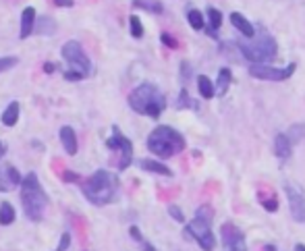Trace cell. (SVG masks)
I'll return each instance as SVG.
<instances>
[{
    "mask_svg": "<svg viewBox=\"0 0 305 251\" xmlns=\"http://www.w3.org/2000/svg\"><path fill=\"white\" fill-rule=\"evenodd\" d=\"M129 106L137 114L149 116V118H158L162 110L166 108V98L164 94L154 86V83H139V86L129 94Z\"/></svg>",
    "mask_w": 305,
    "mask_h": 251,
    "instance_id": "cell-1",
    "label": "cell"
},
{
    "mask_svg": "<svg viewBox=\"0 0 305 251\" xmlns=\"http://www.w3.org/2000/svg\"><path fill=\"white\" fill-rule=\"evenodd\" d=\"M21 203H23V212L29 220L40 222L44 218L46 205H48V195L40 185L35 173H29L27 177H23L21 183Z\"/></svg>",
    "mask_w": 305,
    "mask_h": 251,
    "instance_id": "cell-2",
    "label": "cell"
},
{
    "mask_svg": "<svg viewBox=\"0 0 305 251\" xmlns=\"http://www.w3.org/2000/svg\"><path fill=\"white\" fill-rule=\"evenodd\" d=\"M119 193V179L108 171H96L83 183V195L94 205H108Z\"/></svg>",
    "mask_w": 305,
    "mask_h": 251,
    "instance_id": "cell-3",
    "label": "cell"
},
{
    "mask_svg": "<svg viewBox=\"0 0 305 251\" xmlns=\"http://www.w3.org/2000/svg\"><path fill=\"white\" fill-rule=\"evenodd\" d=\"M185 145V137L168 124H160L147 137V150L158 158H172L179 152H183Z\"/></svg>",
    "mask_w": 305,
    "mask_h": 251,
    "instance_id": "cell-4",
    "label": "cell"
},
{
    "mask_svg": "<svg viewBox=\"0 0 305 251\" xmlns=\"http://www.w3.org/2000/svg\"><path fill=\"white\" fill-rule=\"evenodd\" d=\"M237 46L241 50V54L251 60V65H266L276 58L278 46L274 37L270 35H259V37H247V39H239Z\"/></svg>",
    "mask_w": 305,
    "mask_h": 251,
    "instance_id": "cell-5",
    "label": "cell"
},
{
    "mask_svg": "<svg viewBox=\"0 0 305 251\" xmlns=\"http://www.w3.org/2000/svg\"><path fill=\"white\" fill-rule=\"evenodd\" d=\"M60 54H62V58H64L67 65H69V71L81 75L83 79L92 75V60L88 58L83 46L79 44L77 39H69L67 44L62 46Z\"/></svg>",
    "mask_w": 305,
    "mask_h": 251,
    "instance_id": "cell-6",
    "label": "cell"
},
{
    "mask_svg": "<svg viewBox=\"0 0 305 251\" xmlns=\"http://www.w3.org/2000/svg\"><path fill=\"white\" fill-rule=\"evenodd\" d=\"M106 145L112 152H119V171H127L133 162V143L129 141V137H125L119 127H112V135L106 139Z\"/></svg>",
    "mask_w": 305,
    "mask_h": 251,
    "instance_id": "cell-7",
    "label": "cell"
},
{
    "mask_svg": "<svg viewBox=\"0 0 305 251\" xmlns=\"http://www.w3.org/2000/svg\"><path fill=\"white\" fill-rule=\"evenodd\" d=\"M185 237L195 239L198 245H200L202 249H206V251H214V247H216V237H214V233L210 231V222L204 220V218H198V216L187 224Z\"/></svg>",
    "mask_w": 305,
    "mask_h": 251,
    "instance_id": "cell-8",
    "label": "cell"
},
{
    "mask_svg": "<svg viewBox=\"0 0 305 251\" xmlns=\"http://www.w3.org/2000/svg\"><path fill=\"white\" fill-rule=\"evenodd\" d=\"M295 69H297L295 62H291L285 69L270 67V65H251L249 67V75L255 77V79H264V81H285V79H289L295 73Z\"/></svg>",
    "mask_w": 305,
    "mask_h": 251,
    "instance_id": "cell-9",
    "label": "cell"
},
{
    "mask_svg": "<svg viewBox=\"0 0 305 251\" xmlns=\"http://www.w3.org/2000/svg\"><path fill=\"white\" fill-rule=\"evenodd\" d=\"M220 239H222V243H224V247H226L228 251H247L243 233H241L235 224H231V222L222 224V228H220Z\"/></svg>",
    "mask_w": 305,
    "mask_h": 251,
    "instance_id": "cell-10",
    "label": "cell"
},
{
    "mask_svg": "<svg viewBox=\"0 0 305 251\" xmlns=\"http://www.w3.org/2000/svg\"><path fill=\"white\" fill-rule=\"evenodd\" d=\"M285 191L289 197V207L291 214L297 222H305V193L297 189V185L293 183H285Z\"/></svg>",
    "mask_w": 305,
    "mask_h": 251,
    "instance_id": "cell-11",
    "label": "cell"
},
{
    "mask_svg": "<svg viewBox=\"0 0 305 251\" xmlns=\"http://www.w3.org/2000/svg\"><path fill=\"white\" fill-rule=\"evenodd\" d=\"M21 183H23V177L19 175L15 166H5V169L0 171V191H11L13 187H17Z\"/></svg>",
    "mask_w": 305,
    "mask_h": 251,
    "instance_id": "cell-12",
    "label": "cell"
},
{
    "mask_svg": "<svg viewBox=\"0 0 305 251\" xmlns=\"http://www.w3.org/2000/svg\"><path fill=\"white\" fill-rule=\"evenodd\" d=\"M58 137H60V143H62V148H64V152H67L69 156L77 154V133H75L73 127H69V124L60 127Z\"/></svg>",
    "mask_w": 305,
    "mask_h": 251,
    "instance_id": "cell-13",
    "label": "cell"
},
{
    "mask_svg": "<svg viewBox=\"0 0 305 251\" xmlns=\"http://www.w3.org/2000/svg\"><path fill=\"white\" fill-rule=\"evenodd\" d=\"M35 23H37V15H35V9L33 7H27L23 9L21 13V39H27L33 31H35Z\"/></svg>",
    "mask_w": 305,
    "mask_h": 251,
    "instance_id": "cell-14",
    "label": "cell"
},
{
    "mask_svg": "<svg viewBox=\"0 0 305 251\" xmlns=\"http://www.w3.org/2000/svg\"><path fill=\"white\" fill-rule=\"evenodd\" d=\"M139 166L147 173H154V175H162V177H172V171L168 169L166 164L158 162V160H151V158H143L139 160Z\"/></svg>",
    "mask_w": 305,
    "mask_h": 251,
    "instance_id": "cell-15",
    "label": "cell"
},
{
    "mask_svg": "<svg viewBox=\"0 0 305 251\" xmlns=\"http://www.w3.org/2000/svg\"><path fill=\"white\" fill-rule=\"evenodd\" d=\"M19 112H21L19 102H11V104L5 108V112H3V116H0V120H3L5 127H15L17 120H19Z\"/></svg>",
    "mask_w": 305,
    "mask_h": 251,
    "instance_id": "cell-16",
    "label": "cell"
},
{
    "mask_svg": "<svg viewBox=\"0 0 305 251\" xmlns=\"http://www.w3.org/2000/svg\"><path fill=\"white\" fill-rule=\"evenodd\" d=\"M231 21H233V25H235L245 37H255V29H253V25H251L241 13H233V15H231Z\"/></svg>",
    "mask_w": 305,
    "mask_h": 251,
    "instance_id": "cell-17",
    "label": "cell"
},
{
    "mask_svg": "<svg viewBox=\"0 0 305 251\" xmlns=\"http://www.w3.org/2000/svg\"><path fill=\"white\" fill-rule=\"evenodd\" d=\"M291 139L285 135V133H278L276 137H274V152H276V156L278 158H289L291 156Z\"/></svg>",
    "mask_w": 305,
    "mask_h": 251,
    "instance_id": "cell-18",
    "label": "cell"
},
{
    "mask_svg": "<svg viewBox=\"0 0 305 251\" xmlns=\"http://www.w3.org/2000/svg\"><path fill=\"white\" fill-rule=\"evenodd\" d=\"M231 81H233V73H231V69L222 67V69L218 71V79H216V92H218L220 96H224L226 90H228V86H231Z\"/></svg>",
    "mask_w": 305,
    "mask_h": 251,
    "instance_id": "cell-19",
    "label": "cell"
},
{
    "mask_svg": "<svg viewBox=\"0 0 305 251\" xmlns=\"http://www.w3.org/2000/svg\"><path fill=\"white\" fill-rule=\"evenodd\" d=\"M257 197H259V203L264 205V210H268V212H276V210H278V199H276V195H274L272 191L259 189Z\"/></svg>",
    "mask_w": 305,
    "mask_h": 251,
    "instance_id": "cell-20",
    "label": "cell"
},
{
    "mask_svg": "<svg viewBox=\"0 0 305 251\" xmlns=\"http://www.w3.org/2000/svg\"><path fill=\"white\" fill-rule=\"evenodd\" d=\"M15 207H13V203H9V201H3L0 203V224L3 226H9V224H13L15 222Z\"/></svg>",
    "mask_w": 305,
    "mask_h": 251,
    "instance_id": "cell-21",
    "label": "cell"
},
{
    "mask_svg": "<svg viewBox=\"0 0 305 251\" xmlns=\"http://www.w3.org/2000/svg\"><path fill=\"white\" fill-rule=\"evenodd\" d=\"M198 90H200L202 98H206V100L214 98V94H216V88L212 86V81H210L206 75H200V77H198Z\"/></svg>",
    "mask_w": 305,
    "mask_h": 251,
    "instance_id": "cell-22",
    "label": "cell"
},
{
    "mask_svg": "<svg viewBox=\"0 0 305 251\" xmlns=\"http://www.w3.org/2000/svg\"><path fill=\"white\" fill-rule=\"evenodd\" d=\"M56 31V23H54V19H50V17H42L40 21L35 23V33H40V35H52Z\"/></svg>",
    "mask_w": 305,
    "mask_h": 251,
    "instance_id": "cell-23",
    "label": "cell"
},
{
    "mask_svg": "<svg viewBox=\"0 0 305 251\" xmlns=\"http://www.w3.org/2000/svg\"><path fill=\"white\" fill-rule=\"evenodd\" d=\"M133 5H135V7H141V9L149 11V13H156V15L164 11V7H162L160 0H133Z\"/></svg>",
    "mask_w": 305,
    "mask_h": 251,
    "instance_id": "cell-24",
    "label": "cell"
},
{
    "mask_svg": "<svg viewBox=\"0 0 305 251\" xmlns=\"http://www.w3.org/2000/svg\"><path fill=\"white\" fill-rule=\"evenodd\" d=\"M187 19H189V25H191L193 29H206V21H204V15L202 11L198 9H191L187 13Z\"/></svg>",
    "mask_w": 305,
    "mask_h": 251,
    "instance_id": "cell-25",
    "label": "cell"
},
{
    "mask_svg": "<svg viewBox=\"0 0 305 251\" xmlns=\"http://www.w3.org/2000/svg\"><path fill=\"white\" fill-rule=\"evenodd\" d=\"M208 21H210L208 33H210L212 37H216V35H214V29H218V27L222 25V15H220V11H218V9H208Z\"/></svg>",
    "mask_w": 305,
    "mask_h": 251,
    "instance_id": "cell-26",
    "label": "cell"
},
{
    "mask_svg": "<svg viewBox=\"0 0 305 251\" xmlns=\"http://www.w3.org/2000/svg\"><path fill=\"white\" fill-rule=\"evenodd\" d=\"M129 29H131V35L137 37V39L143 35V25H141V19L137 15H131L129 17Z\"/></svg>",
    "mask_w": 305,
    "mask_h": 251,
    "instance_id": "cell-27",
    "label": "cell"
},
{
    "mask_svg": "<svg viewBox=\"0 0 305 251\" xmlns=\"http://www.w3.org/2000/svg\"><path fill=\"white\" fill-rule=\"evenodd\" d=\"M303 135H305V124H295V127H291V129L287 131V137L291 139V143L301 141Z\"/></svg>",
    "mask_w": 305,
    "mask_h": 251,
    "instance_id": "cell-28",
    "label": "cell"
},
{
    "mask_svg": "<svg viewBox=\"0 0 305 251\" xmlns=\"http://www.w3.org/2000/svg\"><path fill=\"white\" fill-rule=\"evenodd\" d=\"M177 108H179V110H183V108H195V102L189 98V94H187L185 88L181 90V96H179V100H177Z\"/></svg>",
    "mask_w": 305,
    "mask_h": 251,
    "instance_id": "cell-29",
    "label": "cell"
},
{
    "mask_svg": "<svg viewBox=\"0 0 305 251\" xmlns=\"http://www.w3.org/2000/svg\"><path fill=\"white\" fill-rule=\"evenodd\" d=\"M17 62H19L17 56H5V58H0V73H5V71H9V69H13Z\"/></svg>",
    "mask_w": 305,
    "mask_h": 251,
    "instance_id": "cell-30",
    "label": "cell"
},
{
    "mask_svg": "<svg viewBox=\"0 0 305 251\" xmlns=\"http://www.w3.org/2000/svg\"><path fill=\"white\" fill-rule=\"evenodd\" d=\"M168 214H170L177 222H185V214L181 212V207H179V205H168Z\"/></svg>",
    "mask_w": 305,
    "mask_h": 251,
    "instance_id": "cell-31",
    "label": "cell"
},
{
    "mask_svg": "<svg viewBox=\"0 0 305 251\" xmlns=\"http://www.w3.org/2000/svg\"><path fill=\"white\" fill-rule=\"evenodd\" d=\"M160 39H162V44H164V46H168V48H177V46H179V41H177L170 33H162V35H160Z\"/></svg>",
    "mask_w": 305,
    "mask_h": 251,
    "instance_id": "cell-32",
    "label": "cell"
},
{
    "mask_svg": "<svg viewBox=\"0 0 305 251\" xmlns=\"http://www.w3.org/2000/svg\"><path fill=\"white\" fill-rule=\"evenodd\" d=\"M69 245H71V235H69V233H64V235L60 237V243H58L56 251H67V249H69Z\"/></svg>",
    "mask_w": 305,
    "mask_h": 251,
    "instance_id": "cell-33",
    "label": "cell"
},
{
    "mask_svg": "<svg viewBox=\"0 0 305 251\" xmlns=\"http://www.w3.org/2000/svg\"><path fill=\"white\" fill-rule=\"evenodd\" d=\"M62 181H67V183H79L81 179H79V175H75V173H71V171H64V173H62Z\"/></svg>",
    "mask_w": 305,
    "mask_h": 251,
    "instance_id": "cell-34",
    "label": "cell"
},
{
    "mask_svg": "<svg viewBox=\"0 0 305 251\" xmlns=\"http://www.w3.org/2000/svg\"><path fill=\"white\" fill-rule=\"evenodd\" d=\"M191 67H189V62L187 60H183L181 62V79H183V83H185V79H189V75H191V71H189Z\"/></svg>",
    "mask_w": 305,
    "mask_h": 251,
    "instance_id": "cell-35",
    "label": "cell"
},
{
    "mask_svg": "<svg viewBox=\"0 0 305 251\" xmlns=\"http://www.w3.org/2000/svg\"><path fill=\"white\" fill-rule=\"evenodd\" d=\"M198 218H204V220H212V210H210V207H200V210H198Z\"/></svg>",
    "mask_w": 305,
    "mask_h": 251,
    "instance_id": "cell-36",
    "label": "cell"
},
{
    "mask_svg": "<svg viewBox=\"0 0 305 251\" xmlns=\"http://www.w3.org/2000/svg\"><path fill=\"white\" fill-rule=\"evenodd\" d=\"M64 79H67V81H81L83 77H81V75H77V73H73V71H69V69H67V71H64Z\"/></svg>",
    "mask_w": 305,
    "mask_h": 251,
    "instance_id": "cell-37",
    "label": "cell"
},
{
    "mask_svg": "<svg viewBox=\"0 0 305 251\" xmlns=\"http://www.w3.org/2000/svg\"><path fill=\"white\" fill-rule=\"evenodd\" d=\"M54 5H56V7H64V9H71V7H75V3H73V0H54Z\"/></svg>",
    "mask_w": 305,
    "mask_h": 251,
    "instance_id": "cell-38",
    "label": "cell"
},
{
    "mask_svg": "<svg viewBox=\"0 0 305 251\" xmlns=\"http://www.w3.org/2000/svg\"><path fill=\"white\" fill-rule=\"evenodd\" d=\"M139 245L143 247V251H156V247H154V245H151V243H147L145 239H143V241H139Z\"/></svg>",
    "mask_w": 305,
    "mask_h": 251,
    "instance_id": "cell-39",
    "label": "cell"
},
{
    "mask_svg": "<svg viewBox=\"0 0 305 251\" xmlns=\"http://www.w3.org/2000/svg\"><path fill=\"white\" fill-rule=\"evenodd\" d=\"M42 69H44V73H48V75H50V73H54V69H56V67H54V62H44V67H42Z\"/></svg>",
    "mask_w": 305,
    "mask_h": 251,
    "instance_id": "cell-40",
    "label": "cell"
},
{
    "mask_svg": "<svg viewBox=\"0 0 305 251\" xmlns=\"http://www.w3.org/2000/svg\"><path fill=\"white\" fill-rule=\"evenodd\" d=\"M7 154V145L3 143V141H0V156H5Z\"/></svg>",
    "mask_w": 305,
    "mask_h": 251,
    "instance_id": "cell-41",
    "label": "cell"
},
{
    "mask_svg": "<svg viewBox=\"0 0 305 251\" xmlns=\"http://www.w3.org/2000/svg\"><path fill=\"white\" fill-rule=\"evenodd\" d=\"M295 251H305V245H303V243H297V245H295Z\"/></svg>",
    "mask_w": 305,
    "mask_h": 251,
    "instance_id": "cell-42",
    "label": "cell"
},
{
    "mask_svg": "<svg viewBox=\"0 0 305 251\" xmlns=\"http://www.w3.org/2000/svg\"><path fill=\"white\" fill-rule=\"evenodd\" d=\"M264 251H276V247H274V245H266Z\"/></svg>",
    "mask_w": 305,
    "mask_h": 251,
    "instance_id": "cell-43",
    "label": "cell"
}]
</instances>
